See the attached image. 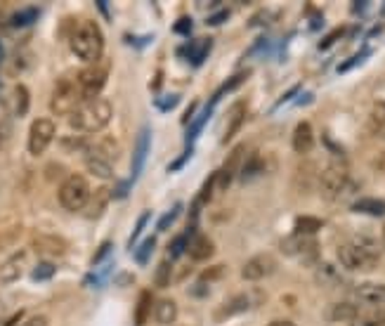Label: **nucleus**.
<instances>
[{"instance_id": "f257e3e1", "label": "nucleus", "mask_w": 385, "mask_h": 326, "mask_svg": "<svg viewBox=\"0 0 385 326\" xmlns=\"http://www.w3.org/2000/svg\"><path fill=\"white\" fill-rule=\"evenodd\" d=\"M338 260L345 270H374L381 260V248L374 236L357 234L338 248Z\"/></svg>"}, {"instance_id": "f03ea898", "label": "nucleus", "mask_w": 385, "mask_h": 326, "mask_svg": "<svg viewBox=\"0 0 385 326\" xmlns=\"http://www.w3.org/2000/svg\"><path fill=\"white\" fill-rule=\"evenodd\" d=\"M113 116V107L109 100L94 97V100H83L78 109L69 116V125L78 133H99L109 125Z\"/></svg>"}, {"instance_id": "7ed1b4c3", "label": "nucleus", "mask_w": 385, "mask_h": 326, "mask_svg": "<svg viewBox=\"0 0 385 326\" xmlns=\"http://www.w3.org/2000/svg\"><path fill=\"white\" fill-rule=\"evenodd\" d=\"M71 53L85 64H97L104 55V36L102 29L97 27V22H80L78 27L71 31L69 38Z\"/></svg>"}, {"instance_id": "20e7f679", "label": "nucleus", "mask_w": 385, "mask_h": 326, "mask_svg": "<svg viewBox=\"0 0 385 326\" xmlns=\"http://www.w3.org/2000/svg\"><path fill=\"white\" fill-rule=\"evenodd\" d=\"M92 191L90 184H88V177H83L80 172H71L64 182L59 184V206L69 210V213H78V210H85L88 201H90Z\"/></svg>"}, {"instance_id": "39448f33", "label": "nucleus", "mask_w": 385, "mask_h": 326, "mask_svg": "<svg viewBox=\"0 0 385 326\" xmlns=\"http://www.w3.org/2000/svg\"><path fill=\"white\" fill-rule=\"evenodd\" d=\"M80 102L83 97H80L78 83H74L71 79H59L55 83L52 95H50V111L55 116H71Z\"/></svg>"}, {"instance_id": "423d86ee", "label": "nucleus", "mask_w": 385, "mask_h": 326, "mask_svg": "<svg viewBox=\"0 0 385 326\" xmlns=\"http://www.w3.org/2000/svg\"><path fill=\"white\" fill-rule=\"evenodd\" d=\"M106 79H109V64H88L85 69H80L78 72V90H80V97L83 100H94L99 97V93L104 90L106 86Z\"/></svg>"}, {"instance_id": "0eeeda50", "label": "nucleus", "mask_w": 385, "mask_h": 326, "mask_svg": "<svg viewBox=\"0 0 385 326\" xmlns=\"http://www.w3.org/2000/svg\"><path fill=\"white\" fill-rule=\"evenodd\" d=\"M262 300H265V293L260 289L234 293L232 298L225 300L223 308H220L216 315H213V319H216V322H225V319H230V317L244 315V312H248L251 308H255V305L262 303Z\"/></svg>"}, {"instance_id": "6e6552de", "label": "nucleus", "mask_w": 385, "mask_h": 326, "mask_svg": "<svg viewBox=\"0 0 385 326\" xmlns=\"http://www.w3.org/2000/svg\"><path fill=\"white\" fill-rule=\"evenodd\" d=\"M55 133H57L55 121H50L46 116L36 118L34 123H31V128H29V140H27L29 154L31 156H43V154H46V149L50 144H52V140H55Z\"/></svg>"}, {"instance_id": "1a4fd4ad", "label": "nucleus", "mask_w": 385, "mask_h": 326, "mask_svg": "<svg viewBox=\"0 0 385 326\" xmlns=\"http://www.w3.org/2000/svg\"><path fill=\"white\" fill-rule=\"evenodd\" d=\"M281 251L291 258L302 260L305 265L314 263L319 258V244L314 236H300V234H291L288 239L281 241Z\"/></svg>"}, {"instance_id": "9d476101", "label": "nucleus", "mask_w": 385, "mask_h": 326, "mask_svg": "<svg viewBox=\"0 0 385 326\" xmlns=\"http://www.w3.org/2000/svg\"><path fill=\"white\" fill-rule=\"evenodd\" d=\"M350 172L345 168V163H331L329 168L319 175V189L326 199H338L340 191L348 187Z\"/></svg>"}, {"instance_id": "9b49d317", "label": "nucleus", "mask_w": 385, "mask_h": 326, "mask_svg": "<svg viewBox=\"0 0 385 326\" xmlns=\"http://www.w3.org/2000/svg\"><path fill=\"white\" fill-rule=\"evenodd\" d=\"M31 251L43 255V258H64L69 251V244L59 234H36L31 239Z\"/></svg>"}, {"instance_id": "f8f14e48", "label": "nucleus", "mask_w": 385, "mask_h": 326, "mask_svg": "<svg viewBox=\"0 0 385 326\" xmlns=\"http://www.w3.org/2000/svg\"><path fill=\"white\" fill-rule=\"evenodd\" d=\"M85 168L99 180H109V177H113V158L104 154V149L99 144H92L85 149Z\"/></svg>"}, {"instance_id": "ddd939ff", "label": "nucleus", "mask_w": 385, "mask_h": 326, "mask_svg": "<svg viewBox=\"0 0 385 326\" xmlns=\"http://www.w3.org/2000/svg\"><path fill=\"white\" fill-rule=\"evenodd\" d=\"M276 272V260L270 253H258L253 258H248L241 267V279L244 281H260L270 274Z\"/></svg>"}, {"instance_id": "4468645a", "label": "nucleus", "mask_w": 385, "mask_h": 326, "mask_svg": "<svg viewBox=\"0 0 385 326\" xmlns=\"http://www.w3.org/2000/svg\"><path fill=\"white\" fill-rule=\"evenodd\" d=\"M27 260H29L27 251L12 253L10 258L0 265V286H10V284H15V281L22 279V274L27 272Z\"/></svg>"}, {"instance_id": "2eb2a0df", "label": "nucleus", "mask_w": 385, "mask_h": 326, "mask_svg": "<svg viewBox=\"0 0 385 326\" xmlns=\"http://www.w3.org/2000/svg\"><path fill=\"white\" fill-rule=\"evenodd\" d=\"M241 165H244V147H237V149L230 151L223 168L218 170V187L220 189L230 187L234 182V177H239V172H241Z\"/></svg>"}, {"instance_id": "dca6fc26", "label": "nucleus", "mask_w": 385, "mask_h": 326, "mask_svg": "<svg viewBox=\"0 0 385 326\" xmlns=\"http://www.w3.org/2000/svg\"><path fill=\"white\" fill-rule=\"evenodd\" d=\"M149 147H151V128L144 125L140 130V135H137L135 151H132V177L130 180H137V177H140L144 161H147V154H149Z\"/></svg>"}, {"instance_id": "f3484780", "label": "nucleus", "mask_w": 385, "mask_h": 326, "mask_svg": "<svg viewBox=\"0 0 385 326\" xmlns=\"http://www.w3.org/2000/svg\"><path fill=\"white\" fill-rule=\"evenodd\" d=\"M244 118H246V104H234L232 107V111L227 114L225 118V130H223V137H220V142L223 144H230L232 140L239 135V130H241L244 125Z\"/></svg>"}, {"instance_id": "a211bd4d", "label": "nucleus", "mask_w": 385, "mask_h": 326, "mask_svg": "<svg viewBox=\"0 0 385 326\" xmlns=\"http://www.w3.org/2000/svg\"><path fill=\"white\" fill-rule=\"evenodd\" d=\"M291 144H293L295 154H310V151L314 149V130L307 121H300V123L295 125Z\"/></svg>"}, {"instance_id": "6ab92c4d", "label": "nucleus", "mask_w": 385, "mask_h": 326, "mask_svg": "<svg viewBox=\"0 0 385 326\" xmlns=\"http://www.w3.org/2000/svg\"><path fill=\"white\" fill-rule=\"evenodd\" d=\"M189 255H192V260H197V263L211 260L213 255H216V244L211 241V236L197 232L192 239V244H189Z\"/></svg>"}, {"instance_id": "aec40b11", "label": "nucleus", "mask_w": 385, "mask_h": 326, "mask_svg": "<svg viewBox=\"0 0 385 326\" xmlns=\"http://www.w3.org/2000/svg\"><path fill=\"white\" fill-rule=\"evenodd\" d=\"M350 326H385V305H371V308L357 310Z\"/></svg>"}, {"instance_id": "412c9836", "label": "nucleus", "mask_w": 385, "mask_h": 326, "mask_svg": "<svg viewBox=\"0 0 385 326\" xmlns=\"http://www.w3.org/2000/svg\"><path fill=\"white\" fill-rule=\"evenodd\" d=\"M355 296L369 305H385V284H376V281H364L355 289Z\"/></svg>"}, {"instance_id": "4be33fe9", "label": "nucleus", "mask_w": 385, "mask_h": 326, "mask_svg": "<svg viewBox=\"0 0 385 326\" xmlns=\"http://www.w3.org/2000/svg\"><path fill=\"white\" fill-rule=\"evenodd\" d=\"M154 319L156 324L161 326H170L178 319V303L173 298H161L154 303Z\"/></svg>"}, {"instance_id": "5701e85b", "label": "nucleus", "mask_w": 385, "mask_h": 326, "mask_svg": "<svg viewBox=\"0 0 385 326\" xmlns=\"http://www.w3.org/2000/svg\"><path fill=\"white\" fill-rule=\"evenodd\" d=\"M194 234H197V229H194V225H189L185 232L175 236L173 241L168 244V260L173 263V260L182 258V253H189V244H192Z\"/></svg>"}, {"instance_id": "b1692460", "label": "nucleus", "mask_w": 385, "mask_h": 326, "mask_svg": "<svg viewBox=\"0 0 385 326\" xmlns=\"http://www.w3.org/2000/svg\"><path fill=\"white\" fill-rule=\"evenodd\" d=\"M352 210L362 215H371V217H383L385 215V201L383 199H374V196H362L352 203Z\"/></svg>"}, {"instance_id": "393cba45", "label": "nucleus", "mask_w": 385, "mask_h": 326, "mask_svg": "<svg viewBox=\"0 0 385 326\" xmlns=\"http://www.w3.org/2000/svg\"><path fill=\"white\" fill-rule=\"evenodd\" d=\"M29 107H31V93L24 83H17L15 90H12V109H15V116L17 118H24L29 114Z\"/></svg>"}, {"instance_id": "a878e982", "label": "nucleus", "mask_w": 385, "mask_h": 326, "mask_svg": "<svg viewBox=\"0 0 385 326\" xmlns=\"http://www.w3.org/2000/svg\"><path fill=\"white\" fill-rule=\"evenodd\" d=\"M208 50H211V38H206L204 43H187L185 48L178 50V55L180 57H187V60L192 62L194 67H199V64L206 60Z\"/></svg>"}, {"instance_id": "bb28decb", "label": "nucleus", "mask_w": 385, "mask_h": 326, "mask_svg": "<svg viewBox=\"0 0 385 326\" xmlns=\"http://www.w3.org/2000/svg\"><path fill=\"white\" fill-rule=\"evenodd\" d=\"M109 196H111V191L109 189H104V187H99L94 194L90 196V201H88V206H85V217H99L104 213V208H106V203H109Z\"/></svg>"}, {"instance_id": "cd10ccee", "label": "nucleus", "mask_w": 385, "mask_h": 326, "mask_svg": "<svg viewBox=\"0 0 385 326\" xmlns=\"http://www.w3.org/2000/svg\"><path fill=\"white\" fill-rule=\"evenodd\" d=\"M324 227V222L314 215H298L293 222V234H300V236H314L319 229Z\"/></svg>"}, {"instance_id": "c85d7f7f", "label": "nucleus", "mask_w": 385, "mask_h": 326, "mask_svg": "<svg viewBox=\"0 0 385 326\" xmlns=\"http://www.w3.org/2000/svg\"><path fill=\"white\" fill-rule=\"evenodd\" d=\"M149 315H154V296H151V291H142L140 298H137V308H135V324L144 326Z\"/></svg>"}, {"instance_id": "c756f323", "label": "nucleus", "mask_w": 385, "mask_h": 326, "mask_svg": "<svg viewBox=\"0 0 385 326\" xmlns=\"http://www.w3.org/2000/svg\"><path fill=\"white\" fill-rule=\"evenodd\" d=\"M36 19H38V8H22V10L12 12L8 24L12 29H27L36 22Z\"/></svg>"}, {"instance_id": "7c9ffc66", "label": "nucleus", "mask_w": 385, "mask_h": 326, "mask_svg": "<svg viewBox=\"0 0 385 326\" xmlns=\"http://www.w3.org/2000/svg\"><path fill=\"white\" fill-rule=\"evenodd\" d=\"M357 310L359 308H355L352 303H336V305H331V308H329L326 317H329L331 322H348L350 324L352 319H355Z\"/></svg>"}, {"instance_id": "2f4dec72", "label": "nucleus", "mask_w": 385, "mask_h": 326, "mask_svg": "<svg viewBox=\"0 0 385 326\" xmlns=\"http://www.w3.org/2000/svg\"><path fill=\"white\" fill-rule=\"evenodd\" d=\"M262 172V156L260 154H251L248 158H244V165H241V172H239V177H241L244 182L253 180Z\"/></svg>"}, {"instance_id": "473e14b6", "label": "nucleus", "mask_w": 385, "mask_h": 326, "mask_svg": "<svg viewBox=\"0 0 385 326\" xmlns=\"http://www.w3.org/2000/svg\"><path fill=\"white\" fill-rule=\"evenodd\" d=\"M170 281H173V263H170V260H161L154 274V284L159 286V289H166Z\"/></svg>"}, {"instance_id": "72a5a7b5", "label": "nucleus", "mask_w": 385, "mask_h": 326, "mask_svg": "<svg viewBox=\"0 0 385 326\" xmlns=\"http://www.w3.org/2000/svg\"><path fill=\"white\" fill-rule=\"evenodd\" d=\"M154 246H156V236H147L140 246L135 248V263L137 265H147L151 253H154Z\"/></svg>"}, {"instance_id": "f704fd0d", "label": "nucleus", "mask_w": 385, "mask_h": 326, "mask_svg": "<svg viewBox=\"0 0 385 326\" xmlns=\"http://www.w3.org/2000/svg\"><path fill=\"white\" fill-rule=\"evenodd\" d=\"M248 76H251V72H241V74H239V76H232V79H230V81H227V83H225V86H223V88H220V90L216 93V97H213V102H211V107H213V104H216V102H218L220 97H223V95H227V93H232V90H237V88H239V86H241V83H244L246 79H248Z\"/></svg>"}, {"instance_id": "c9c22d12", "label": "nucleus", "mask_w": 385, "mask_h": 326, "mask_svg": "<svg viewBox=\"0 0 385 326\" xmlns=\"http://www.w3.org/2000/svg\"><path fill=\"white\" fill-rule=\"evenodd\" d=\"M55 265L50 263V260H43V263H38L34 267V272H31V279L34 281H48V279H52L55 277Z\"/></svg>"}, {"instance_id": "e433bc0d", "label": "nucleus", "mask_w": 385, "mask_h": 326, "mask_svg": "<svg viewBox=\"0 0 385 326\" xmlns=\"http://www.w3.org/2000/svg\"><path fill=\"white\" fill-rule=\"evenodd\" d=\"M216 184H218V172H211V175H208V180L204 182V187H201V191H199V203H201V206H206V203L208 201H211L213 199V187H216Z\"/></svg>"}, {"instance_id": "4c0bfd02", "label": "nucleus", "mask_w": 385, "mask_h": 326, "mask_svg": "<svg viewBox=\"0 0 385 326\" xmlns=\"http://www.w3.org/2000/svg\"><path fill=\"white\" fill-rule=\"evenodd\" d=\"M180 213H182V203H175V206L170 208L168 213L163 215L161 220H159V225H156V229H159V232H163V229H168V227L173 225V222L180 217Z\"/></svg>"}, {"instance_id": "58836bf2", "label": "nucleus", "mask_w": 385, "mask_h": 326, "mask_svg": "<svg viewBox=\"0 0 385 326\" xmlns=\"http://www.w3.org/2000/svg\"><path fill=\"white\" fill-rule=\"evenodd\" d=\"M369 121H371V125H374V128H385V100L376 102L374 109H371Z\"/></svg>"}, {"instance_id": "ea45409f", "label": "nucleus", "mask_w": 385, "mask_h": 326, "mask_svg": "<svg viewBox=\"0 0 385 326\" xmlns=\"http://www.w3.org/2000/svg\"><path fill=\"white\" fill-rule=\"evenodd\" d=\"M208 116H211V107L206 109V114H204V116H199V118H197V123L187 128V144H192V142H194V137H197L199 133L204 130V125H206Z\"/></svg>"}, {"instance_id": "a19ab883", "label": "nucleus", "mask_w": 385, "mask_h": 326, "mask_svg": "<svg viewBox=\"0 0 385 326\" xmlns=\"http://www.w3.org/2000/svg\"><path fill=\"white\" fill-rule=\"evenodd\" d=\"M10 140H12V121L0 118V151L10 144Z\"/></svg>"}, {"instance_id": "79ce46f5", "label": "nucleus", "mask_w": 385, "mask_h": 326, "mask_svg": "<svg viewBox=\"0 0 385 326\" xmlns=\"http://www.w3.org/2000/svg\"><path fill=\"white\" fill-rule=\"evenodd\" d=\"M223 277H225V265H216V267H208V270L201 272L199 281L208 284V281H216V279H223Z\"/></svg>"}, {"instance_id": "37998d69", "label": "nucleus", "mask_w": 385, "mask_h": 326, "mask_svg": "<svg viewBox=\"0 0 385 326\" xmlns=\"http://www.w3.org/2000/svg\"><path fill=\"white\" fill-rule=\"evenodd\" d=\"M149 210H144V213L140 215V220L135 222V229H132V234H130V241H128V246H135V241L140 239V234H142V229H144V225L149 222Z\"/></svg>"}, {"instance_id": "c03bdc74", "label": "nucleus", "mask_w": 385, "mask_h": 326, "mask_svg": "<svg viewBox=\"0 0 385 326\" xmlns=\"http://www.w3.org/2000/svg\"><path fill=\"white\" fill-rule=\"evenodd\" d=\"M178 102H180V95H175V93L166 95V97H161L159 102H156V109H159V111H170Z\"/></svg>"}, {"instance_id": "a18cd8bd", "label": "nucleus", "mask_w": 385, "mask_h": 326, "mask_svg": "<svg viewBox=\"0 0 385 326\" xmlns=\"http://www.w3.org/2000/svg\"><path fill=\"white\" fill-rule=\"evenodd\" d=\"M173 31H175V34H180V36H189V34H192V19H189V17H180L178 22H175Z\"/></svg>"}, {"instance_id": "49530a36", "label": "nucleus", "mask_w": 385, "mask_h": 326, "mask_svg": "<svg viewBox=\"0 0 385 326\" xmlns=\"http://www.w3.org/2000/svg\"><path fill=\"white\" fill-rule=\"evenodd\" d=\"M111 248H113V244H111V241H104V244L97 248V253L92 255V265H99V263H102V260L106 258V255H109V251H111Z\"/></svg>"}, {"instance_id": "de8ad7c7", "label": "nucleus", "mask_w": 385, "mask_h": 326, "mask_svg": "<svg viewBox=\"0 0 385 326\" xmlns=\"http://www.w3.org/2000/svg\"><path fill=\"white\" fill-rule=\"evenodd\" d=\"M340 36H343V29H336V31H331V34H329V36H326V38H324V41H321V43H319V50H329V48L333 46V43H336V41H338V38H340Z\"/></svg>"}, {"instance_id": "09e8293b", "label": "nucleus", "mask_w": 385, "mask_h": 326, "mask_svg": "<svg viewBox=\"0 0 385 326\" xmlns=\"http://www.w3.org/2000/svg\"><path fill=\"white\" fill-rule=\"evenodd\" d=\"M19 326H50L48 322V317L46 315H34V317H29V319H24Z\"/></svg>"}, {"instance_id": "8fccbe9b", "label": "nucleus", "mask_w": 385, "mask_h": 326, "mask_svg": "<svg viewBox=\"0 0 385 326\" xmlns=\"http://www.w3.org/2000/svg\"><path fill=\"white\" fill-rule=\"evenodd\" d=\"M189 296L194 298H206L208 296V284H204V281H197V284L189 289Z\"/></svg>"}, {"instance_id": "3c124183", "label": "nucleus", "mask_w": 385, "mask_h": 326, "mask_svg": "<svg viewBox=\"0 0 385 326\" xmlns=\"http://www.w3.org/2000/svg\"><path fill=\"white\" fill-rule=\"evenodd\" d=\"M227 17H230V12L223 10V12H218V15L208 17V19H206V24H208V27H218V24H223Z\"/></svg>"}, {"instance_id": "603ef678", "label": "nucleus", "mask_w": 385, "mask_h": 326, "mask_svg": "<svg viewBox=\"0 0 385 326\" xmlns=\"http://www.w3.org/2000/svg\"><path fill=\"white\" fill-rule=\"evenodd\" d=\"M189 156H192V147H189V149L185 151V154H182V156H180V161L170 163V170H178V168H182V165H185V163L189 161Z\"/></svg>"}, {"instance_id": "864d4df0", "label": "nucleus", "mask_w": 385, "mask_h": 326, "mask_svg": "<svg viewBox=\"0 0 385 326\" xmlns=\"http://www.w3.org/2000/svg\"><path fill=\"white\" fill-rule=\"evenodd\" d=\"M371 165L378 170V172H385V151H381L378 156H374V161H371Z\"/></svg>"}, {"instance_id": "5fc2aeb1", "label": "nucleus", "mask_w": 385, "mask_h": 326, "mask_svg": "<svg viewBox=\"0 0 385 326\" xmlns=\"http://www.w3.org/2000/svg\"><path fill=\"white\" fill-rule=\"evenodd\" d=\"M194 109H197V100H194L192 102V104H189V109H187V111L185 114H182V123H189V118H192V114H194Z\"/></svg>"}, {"instance_id": "6e6d98bb", "label": "nucleus", "mask_w": 385, "mask_h": 326, "mask_svg": "<svg viewBox=\"0 0 385 326\" xmlns=\"http://www.w3.org/2000/svg\"><path fill=\"white\" fill-rule=\"evenodd\" d=\"M22 317H24V312H22V310H19V312H17V315H15V317H10V319H8V322H5V326H17V322H19V319H22Z\"/></svg>"}, {"instance_id": "4d7b16f0", "label": "nucleus", "mask_w": 385, "mask_h": 326, "mask_svg": "<svg viewBox=\"0 0 385 326\" xmlns=\"http://www.w3.org/2000/svg\"><path fill=\"white\" fill-rule=\"evenodd\" d=\"M267 326H295V324L288 322V319H276V322H270Z\"/></svg>"}, {"instance_id": "13d9d810", "label": "nucleus", "mask_w": 385, "mask_h": 326, "mask_svg": "<svg viewBox=\"0 0 385 326\" xmlns=\"http://www.w3.org/2000/svg\"><path fill=\"white\" fill-rule=\"evenodd\" d=\"M97 8H99V12H102L104 17H109V10H106V8H109V5H106L104 0H97Z\"/></svg>"}, {"instance_id": "bf43d9fd", "label": "nucleus", "mask_w": 385, "mask_h": 326, "mask_svg": "<svg viewBox=\"0 0 385 326\" xmlns=\"http://www.w3.org/2000/svg\"><path fill=\"white\" fill-rule=\"evenodd\" d=\"M383 241H385V227H383Z\"/></svg>"}]
</instances>
